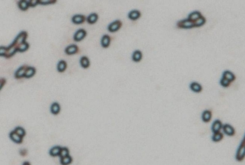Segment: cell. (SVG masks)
Instances as JSON below:
<instances>
[{
	"label": "cell",
	"instance_id": "11",
	"mask_svg": "<svg viewBox=\"0 0 245 165\" xmlns=\"http://www.w3.org/2000/svg\"><path fill=\"white\" fill-rule=\"evenodd\" d=\"M222 129L223 130L224 133L228 136H232L235 134V130L232 126L229 124H225L223 125Z\"/></svg>",
	"mask_w": 245,
	"mask_h": 165
},
{
	"label": "cell",
	"instance_id": "14",
	"mask_svg": "<svg viewBox=\"0 0 245 165\" xmlns=\"http://www.w3.org/2000/svg\"><path fill=\"white\" fill-rule=\"evenodd\" d=\"M222 126L223 125L220 120H216L212 126V131L213 133L220 132V130L222 129Z\"/></svg>",
	"mask_w": 245,
	"mask_h": 165
},
{
	"label": "cell",
	"instance_id": "33",
	"mask_svg": "<svg viewBox=\"0 0 245 165\" xmlns=\"http://www.w3.org/2000/svg\"><path fill=\"white\" fill-rule=\"evenodd\" d=\"M57 1L56 0H39V4L42 5H47L49 4H53Z\"/></svg>",
	"mask_w": 245,
	"mask_h": 165
},
{
	"label": "cell",
	"instance_id": "8",
	"mask_svg": "<svg viewBox=\"0 0 245 165\" xmlns=\"http://www.w3.org/2000/svg\"><path fill=\"white\" fill-rule=\"evenodd\" d=\"M86 17L84 15L77 14L74 15L72 18V21L74 24H81L84 23L86 21Z\"/></svg>",
	"mask_w": 245,
	"mask_h": 165
},
{
	"label": "cell",
	"instance_id": "15",
	"mask_svg": "<svg viewBox=\"0 0 245 165\" xmlns=\"http://www.w3.org/2000/svg\"><path fill=\"white\" fill-rule=\"evenodd\" d=\"M98 19V15L96 13H91L86 18V21L89 24H94L96 23Z\"/></svg>",
	"mask_w": 245,
	"mask_h": 165
},
{
	"label": "cell",
	"instance_id": "21",
	"mask_svg": "<svg viewBox=\"0 0 245 165\" xmlns=\"http://www.w3.org/2000/svg\"><path fill=\"white\" fill-rule=\"evenodd\" d=\"M212 118V112L210 110H205L203 111L201 115V119L205 123H208Z\"/></svg>",
	"mask_w": 245,
	"mask_h": 165
},
{
	"label": "cell",
	"instance_id": "32",
	"mask_svg": "<svg viewBox=\"0 0 245 165\" xmlns=\"http://www.w3.org/2000/svg\"><path fill=\"white\" fill-rule=\"evenodd\" d=\"M14 131L17 133L19 136H21L22 138H24L26 135V131L24 128L22 127H17L14 129Z\"/></svg>",
	"mask_w": 245,
	"mask_h": 165
},
{
	"label": "cell",
	"instance_id": "28",
	"mask_svg": "<svg viewBox=\"0 0 245 165\" xmlns=\"http://www.w3.org/2000/svg\"><path fill=\"white\" fill-rule=\"evenodd\" d=\"M72 162V158L70 155L60 158V164L61 165H69Z\"/></svg>",
	"mask_w": 245,
	"mask_h": 165
},
{
	"label": "cell",
	"instance_id": "19",
	"mask_svg": "<svg viewBox=\"0 0 245 165\" xmlns=\"http://www.w3.org/2000/svg\"><path fill=\"white\" fill-rule=\"evenodd\" d=\"M190 89L194 92L200 93V92H201L203 88L202 86L198 82H193L190 84Z\"/></svg>",
	"mask_w": 245,
	"mask_h": 165
},
{
	"label": "cell",
	"instance_id": "13",
	"mask_svg": "<svg viewBox=\"0 0 245 165\" xmlns=\"http://www.w3.org/2000/svg\"><path fill=\"white\" fill-rule=\"evenodd\" d=\"M111 37L110 36L108 35H105L103 36L101 41L100 44L102 47L104 48H107L109 47L110 45Z\"/></svg>",
	"mask_w": 245,
	"mask_h": 165
},
{
	"label": "cell",
	"instance_id": "35",
	"mask_svg": "<svg viewBox=\"0 0 245 165\" xmlns=\"http://www.w3.org/2000/svg\"><path fill=\"white\" fill-rule=\"evenodd\" d=\"M7 52V47L1 46L0 47V56L1 57H5Z\"/></svg>",
	"mask_w": 245,
	"mask_h": 165
},
{
	"label": "cell",
	"instance_id": "36",
	"mask_svg": "<svg viewBox=\"0 0 245 165\" xmlns=\"http://www.w3.org/2000/svg\"><path fill=\"white\" fill-rule=\"evenodd\" d=\"M39 4V0H30L29 1L30 7L34 8Z\"/></svg>",
	"mask_w": 245,
	"mask_h": 165
},
{
	"label": "cell",
	"instance_id": "6",
	"mask_svg": "<svg viewBox=\"0 0 245 165\" xmlns=\"http://www.w3.org/2000/svg\"><path fill=\"white\" fill-rule=\"evenodd\" d=\"M86 35L87 32L84 29H80L75 33L73 37L74 40L75 42H80L84 40Z\"/></svg>",
	"mask_w": 245,
	"mask_h": 165
},
{
	"label": "cell",
	"instance_id": "12",
	"mask_svg": "<svg viewBox=\"0 0 245 165\" xmlns=\"http://www.w3.org/2000/svg\"><path fill=\"white\" fill-rule=\"evenodd\" d=\"M141 12L139 10H134L128 13V17L130 20L135 21L141 17Z\"/></svg>",
	"mask_w": 245,
	"mask_h": 165
},
{
	"label": "cell",
	"instance_id": "7",
	"mask_svg": "<svg viewBox=\"0 0 245 165\" xmlns=\"http://www.w3.org/2000/svg\"><path fill=\"white\" fill-rule=\"evenodd\" d=\"M28 67V66L26 65H24L20 67L17 71H15L14 74L15 78L17 79H19L25 78V74Z\"/></svg>",
	"mask_w": 245,
	"mask_h": 165
},
{
	"label": "cell",
	"instance_id": "10",
	"mask_svg": "<svg viewBox=\"0 0 245 165\" xmlns=\"http://www.w3.org/2000/svg\"><path fill=\"white\" fill-rule=\"evenodd\" d=\"M9 137L12 142L17 144H21L23 142V138L19 136L17 133H16L14 130L12 131L10 134Z\"/></svg>",
	"mask_w": 245,
	"mask_h": 165
},
{
	"label": "cell",
	"instance_id": "2",
	"mask_svg": "<svg viewBox=\"0 0 245 165\" xmlns=\"http://www.w3.org/2000/svg\"><path fill=\"white\" fill-rule=\"evenodd\" d=\"M178 28L182 29H191L195 27L194 22L189 20L188 18L179 21L176 24Z\"/></svg>",
	"mask_w": 245,
	"mask_h": 165
},
{
	"label": "cell",
	"instance_id": "3",
	"mask_svg": "<svg viewBox=\"0 0 245 165\" xmlns=\"http://www.w3.org/2000/svg\"><path fill=\"white\" fill-rule=\"evenodd\" d=\"M17 52L18 45L14 42H12L10 46L7 47V52L5 57L6 58H10L14 56Z\"/></svg>",
	"mask_w": 245,
	"mask_h": 165
},
{
	"label": "cell",
	"instance_id": "22",
	"mask_svg": "<svg viewBox=\"0 0 245 165\" xmlns=\"http://www.w3.org/2000/svg\"><path fill=\"white\" fill-rule=\"evenodd\" d=\"M201 16H202L201 14L199 12H194L188 15V19L190 21H191L193 22H195L198 19H199Z\"/></svg>",
	"mask_w": 245,
	"mask_h": 165
},
{
	"label": "cell",
	"instance_id": "9",
	"mask_svg": "<svg viewBox=\"0 0 245 165\" xmlns=\"http://www.w3.org/2000/svg\"><path fill=\"white\" fill-rule=\"evenodd\" d=\"M79 51V47L75 44H72L65 48V52L66 54L71 56L77 53Z\"/></svg>",
	"mask_w": 245,
	"mask_h": 165
},
{
	"label": "cell",
	"instance_id": "20",
	"mask_svg": "<svg viewBox=\"0 0 245 165\" xmlns=\"http://www.w3.org/2000/svg\"><path fill=\"white\" fill-rule=\"evenodd\" d=\"M61 148L62 147H61L60 146H55L52 147L49 150V155L52 157L59 156L61 151Z\"/></svg>",
	"mask_w": 245,
	"mask_h": 165
},
{
	"label": "cell",
	"instance_id": "37",
	"mask_svg": "<svg viewBox=\"0 0 245 165\" xmlns=\"http://www.w3.org/2000/svg\"><path fill=\"white\" fill-rule=\"evenodd\" d=\"M6 80L4 78H1L0 80V90H1L2 89V88L3 87V86L5 85V84H6Z\"/></svg>",
	"mask_w": 245,
	"mask_h": 165
},
{
	"label": "cell",
	"instance_id": "38",
	"mask_svg": "<svg viewBox=\"0 0 245 165\" xmlns=\"http://www.w3.org/2000/svg\"><path fill=\"white\" fill-rule=\"evenodd\" d=\"M23 165H30V164L28 162H25L24 163V164Z\"/></svg>",
	"mask_w": 245,
	"mask_h": 165
},
{
	"label": "cell",
	"instance_id": "18",
	"mask_svg": "<svg viewBox=\"0 0 245 165\" xmlns=\"http://www.w3.org/2000/svg\"><path fill=\"white\" fill-rule=\"evenodd\" d=\"M132 59L135 62H139L143 59V53L141 51L136 50L133 53L132 56Z\"/></svg>",
	"mask_w": 245,
	"mask_h": 165
},
{
	"label": "cell",
	"instance_id": "24",
	"mask_svg": "<svg viewBox=\"0 0 245 165\" xmlns=\"http://www.w3.org/2000/svg\"><path fill=\"white\" fill-rule=\"evenodd\" d=\"M222 77L228 80L230 82H232L235 80V76L232 72L229 71H225L222 75Z\"/></svg>",
	"mask_w": 245,
	"mask_h": 165
},
{
	"label": "cell",
	"instance_id": "30",
	"mask_svg": "<svg viewBox=\"0 0 245 165\" xmlns=\"http://www.w3.org/2000/svg\"><path fill=\"white\" fill-rule=\"evenodd\" d=\"M206 18L203 16H201L199 19H198L196 21H195L194 22L195 27H201V26L203 25L204 24L206 23Z\"/></svg>",
	"mask_w": 245,
	"mask_h": 165
},
{
	"label": "cell",
	"instance_id": "25",
	"mask_svg": "<svg viewBox=\"0 0 245 165\" xmlns=\"http://www.w3.org/2000/svg\"><path fill=\"white\" fill-rule=\"evenodd\" d=\"M80 65L84 69H87L89 67L90 62L89 59L86 56H83L80 58Z\"/></svg>",
	"mask_w": 245,
	"mask_h": 165
},
{
	"label": "cell",
	"instance_id": "5",
	"mask_svg": "<svg viewBox=\"0 0 245 165\" xmlns=\"http://www.w3.org/2000/svg\"><path fill=\"white\" fill-rule=\"evenodd\" d=\"M27 36H28V34L27 32L22 31L16 37V38H15L13 42H14L18 47L20 44L26 42V41L27 38Z\"/></svg>",
	"mask_w": 245,
	"mask_h": 165
},
{
	"label": "cell",
	"instance_id": "17",
	"mask_svg": "<svg viewBox=\"0 0 245 165\" xmlns=\"http://www.w3.org/2000/svg\"><path fill=\"white\" fill-rule=\"evenodd\" d=\"M18 8L20 9L21 10L24 11V12L26 11L30 8L29 1H26V0L19 1L18 3Z\"/></svg>",
	"mask_w": 245,
	"mask_h": 165
},
{
	"label": "cell",
	"instance_id": "16",
	"mask_svg": "<svg viewBox=\"0 0 245 165\" xmlns=\"http://www.w3.org/2000/svg\"><path fill=\"white\" fill-rule=\"evenodd\" d=\"M51 112L53 115H57L61 110V107L59 103L55 102H53L51 106Z\"/></svg>",
	"mask_w": 245,
	"mask_h": 165
},
{
	"label": "cell",
	"instance_id": "1",
	"mask_svg": "<svg viewBox=\"0 0 245 165\" xmlns=\"http://www.w3.org/2000/svg\"><path fill=\"white\" fill-rule=\"evenodd\" d=\"M245 158V136L241 142L236 153L235 158L238 161H242Z\"/></svg>",
	"mask_w": 245,
	"mask_h": 165
},
{
	"label": "cell",
	"instance_id": "23",
	"mask_svg": "<svg viewBox=\"0 0 245 165\" xmlns=\"http://www.w3.org/2000/svg\"><path fill=\"white\" fill-rule=\"evenodd\" d=\"M36 73V69L34 67L28 66V67L27 69V71L25 74V78L30 79L32 77H33Z\"/></svg>",
	"mask_w": 245,
	"mask_h": 165
},
{
	"label": "cell",
	"instance_id": "27",
	"mask_svg": "<svg viewBox=\"0 0 245 165\" xmlns=\"http://www.w3.org/2000/svg\"><path fill=\"white\" fill-rule=\"evenodd\" d=\"M223 137H224L223 133H221V132L213 133V135L212 137V140L213 142H217L221 141L223 139Z\"/></svg>",
	"mask_w": 245,
	"mask_h": 165
},
{
	"label": "cell",
	"instance_id": "34",
	"mask_svg": "<svg viewBox=\"0 0 245 165\" xmlns=\"http://www.w3.org/2000/svg\"><path fill=\"white\" fill-rule=\"evenodd\" d=\"M230 82L228 80H227L226 79L224 78H222L220 80L221 85L224 87H228L230 85Z\"/></svg>",
	"mask_w": 245,
	"mask_h": 165
},
{
	"label": "cell",
	"instance_id": "26",
	"mask_svg": "<svg viewBox=\"0 0 245 165\" xmlns=\"http://www.w3.org/2000/svg\"><path fill=\"white\" fill-rule=\"evenodd\" d=\"M66 68H67V63L65 60H61L59 62L57 66V71L59 72H64L66 70Z\"/></svg>",
	"mask_w": 245,
	"mask_h": 165
},
{
	"label": "cell",
	"instance_id": "31",
	"mask_svg": "<svg viewBox=\"0 0 245 165\" xmlns=\"http://www.w3.org/2000/svg\"><path fill=\"white\" fill-rule=\"evenodd\" d=\"M69 155V150L66 147L61 148V151L59 154V157L60 158L65 157Z\"/></svg>",
	"mask_w": 245,
	"mask_h": 165
},
{
	"label": "cell",
	"instance_id": "4",
	"mask_svg": "<svg viewBox=\"0 0 245 165\" xmlns=\"http://www.w3.org/2000/svg\"><path fill=\"white\" fill-rule=\"evenodd\" d=\"M122 27V22L120 20H116L110 24L108 26V30L110 32L114 33L119 31Z\"/></svg>",
	"mask_w": 245,
	"mask_h": 165
},
{
	"label": "cell",
	"instance_id": "29",
	"mask_svg": "<svg viewBox=\"0 0 245 165\" xmlns=\"http://www.w3.org/2000/svg\"><path fill=\"white\" fill-rule=\"evenodd\" d=\"M29 47H30L29 44L27 42H25L24 43L20 44L18 47V52L20 53H24L26 51H27L29 49Z\"/></svg>",
	"mask_w": 245,
	"mask_h": 165
}]
</instances>
